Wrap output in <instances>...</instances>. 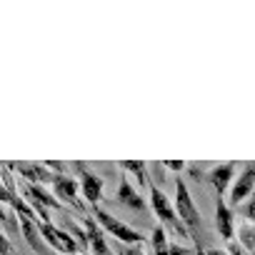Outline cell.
<instances>
[{
    "mask_svg": "<svg viewBox=\"0 0 255 255\" xmlns=\"http://www.w3.org/2000/svg\"><path fill=\"white\" fill-rule=\"evenodd\" d=\"M83 228L88 233V243H90V250L93 255H113V250L108 248V240H105V233L100 228V223L95 218H85L83 220Z\"/></svg>",
    "mask_w": 255,
    "mask_h": 255,
    "instance_id": "13",
    "label": "cell"
},
{
    "mask_svg": "<svg viewBox=\"0 0 255 255\" xmlns=\"http://www.w3.org/2000/svg\"><path fill=\"white\" fill-rule=\"evenodd\" d=\"M73 168L80 173V190H83V198L88 200L90 208H98V203L103 200V185H105L103 178L95 175L93 170H88V165H83V163H75Z\"/></svg>",
    "mask_w": 255,
    "mask_h": 255,
    "instance_id": "6",
    "label": "cell"
},
{
    "mask_svg": "<svg viewBox=\"0 0 255 255\" xmlns=\"http://www.w3.org/2000/svg\"><path fill=\"white\" fill-rule=\"evenodd\" d=\"M123 173H133L140 183V190L143 188H150V165H145L143 160H120L118 163Z\"/></svg>",
    "mask_w": 255,
    "mask_h": 255,
    "instance_id": "14",
    "label": "cell"
},
{
    "mask_svg": "<svg viewBox=\"0 0 255 255\" xmlns=\"http://www.w3.org/2000/svg\"><path fill=\"white\" fill-rule=\"evenodd\" d=\"M10 170H18V175L25 180V183H38V185H53V180H55V173L43 163V165H38V163H5Z\"/></svg>",
    "mask_w": 255,
    "mask_h": 255,
    "instance_id": "8",
    "label": "cell"
},
{
    "mask_svg": "<svg viewBox=\"0 0 255 255\" xmlns=\"http://www.w3.org/2000/svg\"><path fill=\"white\" fill-rule=\"evenodd\" d=\"M238 210H240V215H243L248 223H253V225H255V195H253L250 200H245Z\"/></svg>",
    "mask_w": 255,
    "mask_h": 255,
    "instance_id": "18",
    "label": "cell"
},
{
    "mask_svg": "<svg viewBox=\"0 0 255 255\" xmlns=\"http://www.w3.org/2000/svg\"><path fill=\"white\" fill-rule=\"evenodd\" d=\"M238 240H240V245L248 250V253H253L255 255V225L253 223H240V228H238Z\"/></svg>",
    "mask_w": 255,
    "mask_h": 255,
    "instance_id": "16",
    "label": "cell"
},
{
    "mask_svg": "<svg viewBox=\"0 0 255 255\" xmlns=\"http://www.w3.org/2000/svg\"><path fill=\"white\" fill-rule=\"evenodd\" d=\"M215 228H218L220 238L228 240V243H233V238L238 235L235 213H233V208L228 205V200H223V198H218V203H215Z\"/></svg>",
    "mask_w": 255,
    "mask_h": 255,
    "instance_id": "12",
    "label": "cell"
},
{
    "mask_svg": "<svg viewBox=\"0 0 255 255\" xmlns=\"http://www.w3.org/2000/svg\"><path fill=\"white\" fill-rule=\"evenodd\" d=\"M115 250H118V255H145L143 245H125L118 240H115Z\"/></svg>",
    "mask_w": 255,
    "mask_h": 255,
    "instance_id": "19",
    "label": "cell"
},
{
    "mask_svg": "<svg viewBox=\"0 0 255 255\" xmlns=\"http://www.w3.org/2000/svg\"><path fill=\"white\" fill-rule=\"evenodd\" d=\"M228 253H230V255H253V253H248V250H245L240 243H235V240L228 243Z\"/></svg>",
    "mask_w": 255,
    "mask_h": 255,
    "instance_id": "21",
    "label": "cell"
},
{
    "mask_svg": "<svg viewBox=\"0 0 255 255\" xmlns=\"http://www.w3.org/2000/svg\"><path fill=\"white\" fill-rule=\"evenodd\" d=\"M68 233L80 243V250H88L90 248V243H88V233H85V228H80V225H75V223H70L68 220Z\"/></svg>",
    "mask_w": 255,
    "mask_h": 255,
    "instance_id": "17",
    "label": "cell"
},
{
    "mask_svg": "<svg viewBox=\"0 0 255 255\" xmlns=\"http://www.w3.org/2000/svg\"><path fill=\"white\" fill-rule=\"evenodd\" d=\"M93 213H95V220L100 223V228H103L105 233H110L118 243H125V245H143L145 235H143L140 230H135V228H130L128 223L118 220L115 215H110V213L103 210L100 205L93 208Z\"/></svg>",
    "mask_w": 255,
    "mask_h": 255,
    "instance_id": "3",
    "label": "cell"
},
{
    "mask_svg": "<svg viewBox=\"0 0 255 255\" xmlns=\"http://www.w3.org/2000/svg\"><path fill=\"white\" fill-rule=\"evenodd\" d=\"M150 248H153V255H170V240H168V235H165V228H163V225L153 228Z\"/></svg>",
    "mask_w": 255,
    "mask_h": 255,
    "instance_id": "15",
    "label": "cell"
},
{
    "mask_svg": "<svg viewBox=\"0 0 255 255\" xmlns=\"http://www.w3.org/2000/svg\"><path fill=\"white\" fill-rule=\"evenodd\" d=\"M203 255H230L228 250H223V248H205L203 250Z\"/></svg>",
    "mask_w": 255,
    "mask_h": 255,
    "instance_id": "23",
    "label": "cell"
},
{
    "mask_svg": "<svg viewBox=\"0 0 255 255\" xmlns=\"http://www.w3.org/2000/svg\"><path fill=\"white\" fill-rule=\"evenodd\" d=\"M175 210L180 215V220L185 223L190 238H193V248L198 250V255H203L200 250V230H203V218H200V210L193 200V193L188 188V183L183 178H175Z\"/></svg>",
    "mask_w": 255,
    "mask_h": 255,
    "instance_id": "1",
    "label": "cell"
},
{
    "mask_svg": "<svg viewBox=\"0 0 255 255\" xmlns=\"http://www.w3.org/2000/svg\"><path fill=\"white\" fill-rule=\"evenodd\" d=\"M78 188H80V180H75V178H70V175H65V173H55V180H53V190H55V198L63 203H68V205H73L75 210H85L83 208V203L78 200Z\"/></svg>",
    "mask_w": 255,
    "mask_h": 255,
    "instance_id": "10",
    "label": "cell"
},
{
    "mask_svg": "<svg viewBox=\"0 0 255 255\" xmlns=\"http://www.w3.org/2000/svg\"><path fill=\"white\" fill-rule=\"evenodd\" d=\"M163 168H168V170H183L185 163L183 160H163Z\"/></svg>",
    "mask_w": 255,
    "mask_h": 255,
    "instance_id": "22",
    "label": "cell"
},
{
    "mask_svg": "<svg viewBox=\"0 0 255 255\" xmlns=\"http://www.w3.org/2000/svg\"><path fill=\"white\" fill-rule=\"evenodd\" d=\"M113 203L125 205V208H130V210H135V213H148V203L143 200L140 190H135V185L130 183L128 173H123V175H120V185H118V190H115Z\"/></svg>",
    "mask_w": 255,
    "mask_h": 255,
    "instance_id": "5",
    "label": "cell"
},
{
    "mask_svg": "<svg viewBox=\"0 0 255 255\" xmlns=\"http://www.w3.org/2000/svg\"><path fill=\"white\" fill-rule=\"evenodd\" d=\"M40 233H43L45 243H48L53 250H58V253H63V255H78L80 243H78L68 230H63V228H58V225H53V223H40Z\"/></svg>",
    "mask_w": 255,
    "mask_h": 255,
    "instance_id": "4",
    "label": "cell"
},
{
    "mask_svg": "<svg viewBox=\"0 0 255 255\" xmlns=\"http://www.w3.org/2000/svg\"><path fill=\"white\" fill-rule=\"evenodd\" d=\"M193 253H198V250H195V248H183V245L170 243V255H193Z\"/></svg>",
    "mask_w": 255,
    "mask_h": 255,
    "instance_id": "20",
    "label": "cell"
},
{
    "mask_svg": "<svg viewBox=\"0 0 255 255\" xmlns=\"http://www.w3.org/2000/svg\"><path fill=\"white\" fill-rule=\"evenodd\" d=\"M20 223V233L28 243V248L33 250V255H53L50 245L45 243L43 233H40V223L38 220H30V218H18Z\"/></svg>",
    "mask_w": 255,
    "mask_h": 255,
    "instance_id": "9",
    "label": "cell"
},
{
    "mask_svg": "<svg viewBox=\"0 0 255 255\" xmlns=\"http://www.w3.org/2000/svg\"><path fill=\"white\" fill-rule=\"evenodd\" d=\"M150 208H153V213H155V218L160 220V225L163 228H170L175 235H180L183 240H190L193 243V238H190V233H188V228H185V223L180 220V215H178V210H175V203L160 190V185L150 178Z\"/></svg>",
    "mask_w": 255,
    "mask_h": 255,
    "instance_id": "2",
    "label": "cell"
},
{
    "mask_svg": "<svg viewBox=\"0 0 255 255\" xmlns=\"http://www.w3.org/2000/svg\"><path fill=\"white\" fill-rule=\"evenodd\" d=\"M255 190V160H248L243 173L233 180V188H230V203L235 208L243 205V200H248V195H253Z\"/></svg>",
    "mask_w": 255,
    "mask_h": 255,
    "instance_id": "7",
    "label": "cell"
},
{
    "mask_svg": "<svg viewBox=\"0 0 255 255\" xmlns=\"http://www.w3.org/2000/svg\"><path fill=\"white\" fill-rule=\"evenodd\" d=\"M235 168H238V163H235V160H230V163L215 165V168H210V170L205 173V180L215 188L218 198H223V193H225L228 188H233V180H235Z\"/></svg>",
    "mask_w": 255,
    "mask_h": 255,
    "instance_id": "11",
    "label": "cell"
}]
</instances>
